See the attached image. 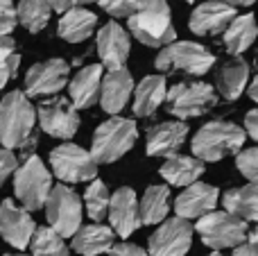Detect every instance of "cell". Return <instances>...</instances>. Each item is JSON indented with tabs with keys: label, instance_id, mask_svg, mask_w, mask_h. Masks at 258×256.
<instances>
[{
	"label": "cell",
	"instance_id": "1",
	"mask_svg": "<svg viewBox=\"0 0 258 256\" xmlns=\"http://www.w3.org/2000/svg\"><path fill=\"white\" fill-rule=\"evenodd\" d=\"M129 32L147 48H165L177 41L168 0H138V9L127 18Z\"/></svg>",
	"mask_w": 258,
	"mask_h": 256
},
{
	"label": "cell",
	"instance_id": "2",
	"mask_svg": "<svg viewBox=\"0 0 258 256\" xmlns=\"http://www.w3.org/2000/svg\"><path fill=\"white\" fill-rule=\"evenodd\" d=\"M247 141V130L229 120H211L197 130L192 136L190 150L202 161H222L238 154Z\"/></svg>",
	"mask_w": 258,
	"mask_h": 256
},
{
	"label": "cell",
	"instance_id": "3",
	"mask_svg": "<svg viewBox=\"0 0 258 256\" xmlns=\"http://www.w3.org/2000/svg\"><path fill=\"white\" fill-rule=\"evenodd\" d=\"M39 118L32 107L30 95L12 91L0 100V143L9 150H21L25 141L34 134V122Z\"/></svg>",
	"mask_w": 258,
	"mask_h": 256
},
{
	"label": "cell",
	"instance_id": "4",
	"mask_svg": "<svg viewBox=\"0 0 258 256\" xmlns=\"http://www.w3.org/2000/svg\"><path fill=\"white\" fill-rule=\"evenodd\" d=\"M215 63V54L206 45L195 41H172L161 48L154 59V68L161 73H186V75H206Z\"/></svg>",
	"mask_w": 258,
	"mask_h": 256
},
{
	"label": "cell",
	"instance_id": "5",
	"mask_svg": "<svg viewBox=\"0 0 258 256\" xmlns=\"http://www.w3.org/2000/svg\"><path fill=\"white\" fill-rule=\"evenodd\" d=\"M136 139H138V130L132 118L111 116L95 130L91 152H93L98 163H113L134 148Z\"/></svg>",
	"mask_w": 258,
	"mask_h": 256
},
{
	"label": "cell",
	"instance_id": "6",
	"mask_svg": "<svg viewBox=\"0 0 258 256\" xmlns=\"http://www.w3.org/2000/svg\"><path fill=\"white\" fill-rule=\"evenodd\" d=\"M52 188L54 186L50 170L36 154L27 157L23 166H18V170L14 172V193L27 211L45 209V202H48Z\"/></svg>",
	"mask_w": 258,
	"mask_h": 256
},
{
	"label": "cell",
	"instance_id": "7",
	"mask_svg": "<svg viewBox=\"0 0 258 256\" xmlns=\"http://www.w3.org/2000/svg\"><path fill=\"white\" fill-rule=\"evenodd\" d=\"M195 231L200 234L202 243L209 245L211 249H227V247H238L249 238V227L247 220L224 211H211L202 216L195 225Z\"/></svg>",
	"mask_w": 258,
	"mask_h": 256
},
{
	"label": "cell",
	"instance_id": "8",
	"mask_svg": "<svg viewBox=\"0 0 258 256\" xmlns=\"http://www.w3.org/2000/svg\"><path fill=\"white\" fill-rule=\"evenodd\" d=\"M218 89L206 82H179L168 91V111L179 120L200 118L218 104Z\"/></svg>",
	"mask_w": 258,
	"mask_h": 256
},
{
	"label": "cell",
	"instance_id": "9",
	"mask_svg": "<svg viewBox=\"0 0 258 256\" xmlns=\"http://www.w3.org/2000/svg\"><path fill=\"white\" fill-rule=\"evenodd\" d=\"M50 168L54 177L63 184H80V181H93L98 177V161L93 152L75 143H61L50 152Z\"/></svg>",
	"mask_w": 258,
	"mask_h": 256
},
{
	"label": "cell",
	"instance_id": "10",
	"mask_svg": "<svg viewBox=\"0 0 258 256\" xmlns=\"http://www.w3.org/2000/svg\"><path fill=\"white\" fill-rule=\"evenodd\" d=\"M45 218L54 231L68 238L75 236L82 227V200L66 184H59L52 188L48 202H45Z\"/></svg>",
	"mask_w": 258,
	"mask_h": 256
},
{
	"label": "cell",
	"instance_id": "11",
	"mask_svg": "<svg viewBox=\"0 0 258 256\" xmlns=\"http://www.w3.org/2000/svg\"><path fill=\"white\" fill-rule=\"evenodd\" d=\"M195 227L188 218H170L150 236V256H186L190 252Z\"/></svg>",
	"mask_w": 258,
	"mask_h": 256
},
{
	"label": "cell",
	"instance_id": "12",
	"mask_svg": "<svg viewBox=\"0 0 258 256\" xmlns=\"http://www.w3.org/2000/svg\"><path fill=\"white\" fill-rule=\"evenodd\" d=\"M39 125L45 134L54 139H73L80 130V113L73 100L68 98H52L48 102L39 104Z\"/></svg>",
	"mask_w": 258,
	"mask_h": 256
},
{
	"label": "cell",
	"instance_id": "13",
	"mask_svg": "<svg viewBox=\"0 0 258 256\" xmlns=\"http://www.w3.org/2000/svg\"><path fill=\"white\" fill-rule=\"evenodd\" d=\"M71 66L63 59H48L39 61L27 71L25 75V93L30 98H43V95H57L68 84Z\"/></svg>",
	"mask_w": 258,
	"mask_h": 256
},
{
	"label": "cell",
	"instance_id": "14",
	"mask_svg": "<svg viewBox=\"0 0 258 256\" xmlns=\"http://www.w3.org/2000/svg\"><path fill=\"white\" fill-rule=\"evenodd\" d=\"M236 7L224 0H206V3L197 5L190 14V27L192 34L197 36H215V34H224L231 21L236 18Z\"/></svg>",
	"mask_w": 258,
	"mask_h": 256
},
{
	"label": "cell",
	"instance_id": "15",
	"mask_svg": "<svg viewBox=\"0 0 258 256\" xmlns=\"http://www.w3.org/2000/svg\"><path fill=\"white\" fill-rule=\"evenodd\" d=\"M34 231H36V225L25 207H16L12 200H5L0 204V236L12 247L25 249L32 243Z\"/></svg>",
	"mask_w": 258,
	"mask_h": 256
},
{
	"label": "cell",
	"instance_id": "16",
	"mask_svg": "<svg viewBox=\"0 0 258 256\" xmlns=\"http://www.w3.org/2000/svg\"><path fill=\"white\" fill-rule=\"evenodd\" d=\"M95 48H98L100 63L109 71H116V68L125 66L129 50H132V41H129L127 30H122V25H118L116 21H109L107 25L100 27Z\"/></svg>",
	"mask_w": 258,
	"mask_h": 256
},
{
	"label": "cell",
	"instance_id": "17",
	"mask_svg": "<svg viewBox=\"0 0 258 256\" xmlns=\"http://www.w3.org/2000/svg\"><path fill=\"white\" fill-rule=\"evenodd\" d=\"M109 222H111L113 231L120 238L132 236L141 222V207H138V198L129 186H122L111 195V207H109Z\"/></svg>",
	"mask_w": 258,
	"mask_h": 256
},
{
	"label": "cell",
	"instance_id": "18",
	"mask_svg": "<svg viewBox=\"0 0 258 256\" xmlns=\"http://www.w3.org/2000/svg\"><path fill=\"white\" fill-rule=\"evenodd\" d=\"M218 200H220V190L215 186L204 184V181H195V184L186 186V190L177 198L174 211H177V216L188 218V220H192V218L200 220L202 216L215 211Z\"/></svg>",
	"mask_w": 258,
	"mask_h": 256
},
{
	"label": "cell",
	"instance_id": "19",
	"mask_svg": "<svg viewBox=\"0 0 258 256\" xmlns=\"http://www.w3.org/2000/svg\"><path fill=\"white\" fill-rule=\"evenodd\" d=\"M188 136V125L181 120H165L147 132V154L150 157H172L181 150Z\"/></svg>",
	"mask_w": 258,
	"mask_h": 256
},
{
	"label": "cell",
	"instance_id": "20",
	"mask_svg": "<svg viewBox=\"0 0 258 256\" xmlns=\"http://www.w3.org/2000/svg\"><path fill=\"white\" fill-rule=\"evenodd\" d=\"M134 77L125 66L116 68V71H109L102 80V93H100V104L107 113L116 116L118 111L125 109V104L129 102L134 93Z\"/></svg>",
	"mask_w": 258,
	"mask_h": 256
},
{
	"label": "cell",
	"instance_id": "21",
	"mask_svg": "<svg viewBox=\"0 0 258 256\" xmlns=\"http://www.w3.org/2000/svg\"><path fill=\"white\" fill-rule=\"evenodd\" d=\"M102 80V63H89L73 77L68 84V93L77 109H89L95 102H100Z\"/></svg>",
	"mask_w": 258,
	"mask_h": 256
},
{
	"label": "cell",
	"instance_id": "22",
	"mask_svg": "<svg viewBox=\"0 0 258 256\" xmlns=\"http://www.w3.org/2000/svg\"><path fill=\"white\" fill-rule=\"evenodd\" d=\"M247 82H249V63H247L240 54H236V57H231L229 61H224L222 66L218 68V73H215V89H218V93L222 95L224 100H229V102L238 100L245 93Z\"/></svg>",
	"mask_w": 258,
	"mask_h": 256
},
{
	"label": "cell",
	"instance_id": "23",
	"mask_svg": "<svg viewBox=\"0 0 258 256\" xmlns=\"http://www.w3.org/2000/svg\"><path fill=\"white\" fill-rule=\"evenodd\" d=\"M98 27V16L86 7H73L61 14L57 25V34L66 43H82L86 41Z\"/></svg>",
	"mask_w": 258,
	"mask_h": 256
},
{
	"label": "cell",
	"instance_id": "24",
	"mask_svg": "<svg viewBox=\"0 0 258 256\" xmlns=\"http://www.w3.org/2000/svg\"><path fill=\"white\" fill-rule=\"evenodd\" d=\"M206 161H202L200 157H186V154H172L165 159V163L161 166V177L168 181L170 186H190L204 175Z\"/></svg>",
	"mask_w": 258,
	"mask_h": 256
},
{
	"label": "cell",
	"instance_id": "25",
	"mask_svg": "<svg viewBox=\"0 0 258 256\" xmlns=\"http://www.w3.org/2000/svg\"><path fill=\"white\" fill-rule=\"evenodd\" d=\"M168 98V86L163 75H147L134 89V113L138 118H147L161 107Z\"/></svg>",
	"mask_w": 258,
	"mask_h": 256
},
{
	"label": "cell",
	"instance_id": "26",
	"mask_svg": "<svg viewBox=\"0 0 258 256\" xmlns=\"http://www.w3.org/2000/svg\"><path fill=\"white\" fill-rule=\"evenodd\" d=\"M113 227L104 225H86L80 227L77 234L73 236V252L84 254V256H98L104 254L113 247V238H116Z\"/></svg>",
	"mask_w": 258,
	"mask_h": 256
},
{
	"label": "cell",
	"instance_id": "27",
	"mask_svg": "<svg viewBox=\"0 0 258 256\" xmlns=\"http://www.w3.org/2000/svg\"><path fill=\"white\" fill-rule=\"evenodd\" d=\"M224 39V48L231 57L242 54L245 50H249L254 45V41L258 39V23L254 14H240L231 21V25L224 30L222 34Z\"/></svg>",
	"mask_w": 258,
	"mask_h": 256
},
{
	"label": "cell",
	"instance_id": "28",
	"mask_svg": "<svg viewBox=\"0 0 258 256\" xmlns=\"http://www.w3.org/2000/svg\"><path fill=\"white\" fill-rule=\"evenodd\" d=\"M222 204L229 213L242 218L247 222H258V184L238 186V188H229L222 195Z\"/></svg>",
	"mask_w": 258,
	"mask_h": 256
},
{
	"label": "cell",
	"instance_id": "29",
	"mask_svg": "<svg viewBox=\"0 0 258 256\" xmlns=\"http://www.w3.org/2000/svg\"><path fill=\"white\" fill-rule=\"evenodd\" d=\"M170 211V188L168 186H150L141 200V222L143 225H159L168 218Z\"/></svg>",
	"mask_w": 258,
	"mask_h": 256
},
{
	"label": "cell",
	"instance_id": "30",
	"mask_svg": "<svg viewBox=\"0 0 258 256\" xmlns=\"http://www.w3.org/2000/svg\"><path fill=\"white\" fill-rule=\"evenodd\" d=\"M16 9H18V23L32 34L43 30L50 23V14L54 12L50 0H21L16 5Z\"/></svg>",
	"mask_w": 258,
	"mask_h": 256
},
{
	"label": "cell",
	"instance_id": "31",
	"mask_svg": "<svg viewBox=\"0 0 258 256\" xmlns=\"http://www.w3.org/2000/svg\"><path fill=\"white\" fill-rule=\"evenodd\" d=\"M32 256H68V245L63 236L52 227H39L32 236Z\"/></svg>",
	"mask_w": 258,
	"mask_h": 256
},
{
	"label": "cell",
	"instance_id": "32",
	"mask_svg": "<svg viewBox=\"0 0 258 256\" xmlns=\"http://www.w3.org/2000/svg\"><path fill=\"white\" fill-rule=\"evenodd\" d=\"M84 204H86V216L91 220L100 222L104 216H109V207H111V193H109L107 184L100 179H93L84 193Z\"/></svg>",
	"mask_w": 258,
	"mask_h": 256
},
{
	"label": "cell",
	"instance_id": "33",
	"mask_svg": "<svg viewBox=\"0 0 258 256\" xmlns=\"http://www.w3.org/2000/svg\"><path fill=\"white\" fill-rule=\"evenodd\" d=\"M236 168L240 170V175L245 179H249L251 184H258V145L240 150L236 154Z\"/></svg>",
	"mask_w": 258,
	"mask_h": 256
},
{
	"label": "cell",
	"instance_id": "34",
	"mask_svg": "<svg viewBox=\"0 0 258 256\" xmlns=\"http://www.w3.org/2000/svg\"><path fill=\"white\" fill-rule=\"evenodd\" d=\"M98 5L113 18H129L138 9V0H98Z\"/></svg>",
	"mask_w": 258,
	"mask_h": 256
},
{
	"label": "cell",
	"instance_id": "35",
	"mask_svg": "<svg viewBox=\"0 0 258 256\" xmlns=\"http://www.w3.org/2000/svg\"><path fill=\"white\" fill-rule=\"evenodd\" d=\"M18 23V9L12 0H0V34H12Z\"/></svg>",
	"mask_w": 258,
	"mask_h": 256
},
{
	"label": "cell",
	"instance_id": "36",
	"mask_svg": "<svg viewBox=\"0 0 258 256\" xmlns=\"http://www.w3.org/2000/svg\"><path fill=\"white\" fill-rule=\"evenodd\" d=\"M16 170H18L16 154H14V150H9V148H5V145H3V148H0V188H3V184Z\"/></svg>",
	"mask_w": 258,
	"mask_h": 256
},
{
	"label": "cell",
	"instance_id": "37",
	"mask_svg": "<svg viewBox=\"0 0 258 256\" xmlns=\"http://www.w3.org/2000/svg\"><path fill=\"white\" fill-rule=\"evenodd\" d=\"M18 63H21V54H18V52H14L12 57L7 59V61L0 63V91L7 86V82L12 80V77H16Z\"/></svg>",
	"mask_w": 258,
	"mask_h": 256
},
{
	"label": "cell",
	"instance_id": "38",
	"mask_svg": "<svg viewBox=\"0 0 258 256\" xmlns=\"http://www.w3.org/2000/svg\"><path fill=\"white\" fill-rule=\"evenodd\" d=\"M109 256H147L143 252L138 245H132V243H118L109 249Z\"/></svg>",
	"mask_w": 258,
	"mask_h": 256
},
{
	"label": "cell",
	"instance_id": "39",
	"mask_svg": "<svg viewBox=\"0 0 258 256\" xmlns=\"http://www.w3.org/2000/svg\"><path fill=\"white\" fill-rule=\"evenodd\" d=\"M14 52H16V41L9 34H0V63L7 61Z\"/></svg>",
	"mask_w": 258,
	"mask_h": 256
},
{
	"label": "cell",
	"instance_id": "40",
	"mask_svg": "<svg viewBox=\"0 0 258 256\" xmlns=\"http://www.w3.org/2000/svg\"><path fill=\"white\" fill-rule=\"evenodd\" d=\"M89 3H95V0H50L52 9H54V12H59V14L68 12V9H73V7H82V5H89Z\"/></svg>",
	"mask_w": 258,
	"mask_h": 256
},
{
	"label": "cell",
	"instance_id": "41",
	"mask_svg": "<svg viewBox=\"0 0 258 256\" xmlns=\"http://www.w3.org/2000/svg\"><path fill=\"white\" fill-rule=\"evenodd\" d=\"M245 130H247V134H249L251 139L258 143V109H251V111H247V116H245Z\"/></svg>",
	"mask_w": 258,
	"mask_h": 256
},
{
	"label": "cell",
	"instance_id": "42",
	"mask_svg": "<svg viewBox=\"0 0 258 256\" xmlns=\"http://www.w3.org/2000/svg\"><path fill=\"white\" fill-rule=\"evenodd\" d=\"M231 256H258V245L249 243H240L238 247H233V254Z\"/></svg>",
	"mask_w": 258,
	"mask_h": 256
},
{
	"label": "cell",
	"instance_id": "43",
	"mask_svg": "<svg viewBox=\"0 0 258 256\" xmlns=\"http://www.w3.org/2000/svg\"><path fill=\"white\" fill-rule=\"evenodd\" d=\"M247 91H249V98L258 104V75L251 80V84H249V89H247Z\"/></svg>",
	"mask_w": 258,
	"mask_h": 256
},
{
	"label": "cell",
	"instance_id": "44",
	"mask_svg": "<svg viewBox=\"0 0 258 256\" xmlns=\"http://www.w3.org/2000/svg\"><path fill=\"white\" fill-rule=\"evenodd\" d=\"M224 3L233 5V7H251V5L258 3V0H224Z\"/></svg>",
	"mask_w": 258,
	"mask_h": 256
},
{
	"label": "cell",
	"instance_id": "45",
	"mask_svg": "<svg viewBox=\"0 0 258 256\" xmlns=\"http://www.w3.org/2000/svg\"><path fill=\"white\" fill-rule=\"evenodd\" d=\"M249 240H251V243H254V245H258V225H256L254 229L249 231Z\"/></svg>",
	"mask_w": 258,
	"mask_h": 256
},
{
	"label": "cell",
	"instance_id": "46",
	"mask_svg": "<svg viewBox=\"0 0 258 256\" xmlns=\"http://www.w3.org/2000/svg\"><path fill=\"white\" fill-rule=\"evenodd\" d=\"M209 256H222V254H220L218 249H213V254H209Z\"/></svg>",
	"mask_w": 258,
	"mask_h": 256
},
{
	"label": "cell",
	"instance_id": "47",
	"mask_svg": "<svg viewBox=\"0 0 258 256\" xmlns=\"http://www.w3.org/2000/svg\"><path fill=\"white\" fill-rule=\"evenodd\" d=\"M5 256H30V254H5Z\"/></svg>",
	"mask_w": 258,
	"mask_h": 256
},
{
	"label": "cell",
	"instance_id": "48",
	"mask_svg": "<svg viewBox=\"0 0 258 256\" xmlns=\"http://www.w3.org/2000/svg\"><path fill=\"white\" fill-rule=\"evenodd\" d=\"M183 3H195V0H183Z\"/></svg>",
	"mask_w": 258,
	"mask_h": 256
},
{
	"label": "cell",
	"instance_id": "49",
	"mask_svg": "<svg viewBox=\"0 0 258 256\" xmlns=\"http://www.w3.org/2000/svg\"><path fill=\"white\" fill-rule=\"evenodd\" d=\"M82 256H84V254H82Z\"/></svg>",
	"mask_w": 258,
	"mask_h": 256
}]
</instances>
